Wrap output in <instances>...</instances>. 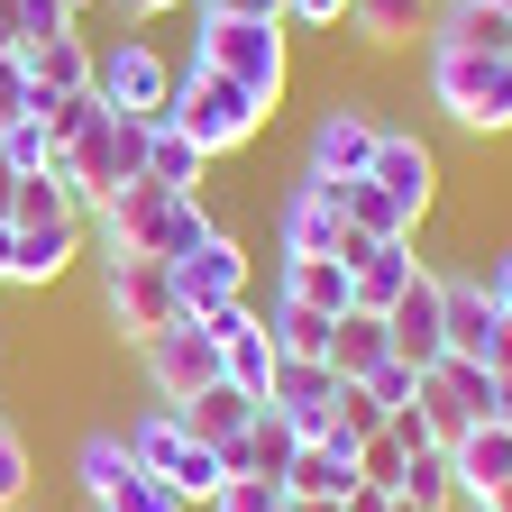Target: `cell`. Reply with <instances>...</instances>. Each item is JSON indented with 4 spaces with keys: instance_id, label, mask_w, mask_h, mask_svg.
Listing matches in <instances>:
<instances>
[{
    "instance_id": "7c38bea8",
    "label": "cell",
    "mask_w": 512,
    "mask_h": 512,
    "mask_svg": "<svg viewBox=\"0 0 512 512\" xmlns=\"http://www.w3.org/2000/svg\"><path fill=\"white\" fill-rule=\"evenodd\" d=\"M348 247V220H339V192L320 174H293L284 202H275V256H339Z\"/></svg>"
},
{
    "instance_id": "7bdbcfd3",
    "label": "cell",
    "mask_w": 512,
    "mask_h": 512,
    "mask_svg": "<svg viewBox=\"0 0 512 512\" xmlns=\"http://www.w3.org/2000/svg\"><path fill=\"white\" fill-rule=\"evenodd\" d=\"M19 110H28V64L0 55V119H19Z\"/></svg>"
},
{
    "instance_id": "c3c4849f",
    "label": "cell",
    "mask_w": 512,
    "mask_h": 512,
    "mask_svg": "<svg viewBox=\"0 0 512 512\" xmlns=\"http://www.w3.org/2000/svg\"><path fill=\"white\" fill-rule=\"evenodd\" d=\"M476 512H512V476H503V485H494V494H485Z\"/></svg>"
},
{
    "instance_id": "ee69618b",
    "label": "cell",
    "mask_w": 512,
    "mask_h": 512,
    "mask_svg": "<svg viewBox=\"0 0 512 512\" xmlns=\"http://www.w3.org/2000/svg\"><path fill=\"white\" fill-rule=\"evenodd\" d=\"M485 302L512 320V247H503V256H485Z\"/></svg>"
},
{
    "instance_id": "4dcf8cb0",
    "label": "cell",
    "mask_w": 512,
    "mask_h": 512,
    "mask_svg": "<svg viewBox=\"0 0 512 512\" xmlns=\"http://www.w3.org/2000/svg\"><path fill=\"white\" fill-rule=\"evenodd\" d=\"M330 330L339 320L330 311H311V302H266V339H275V357H330Z\"/></svg>"
},
{
    "instance_id": "ac0fdd59",
    "label": "cell",
    "mask_w": 512,
    "mask_h": 512,
    "mask_svg": "<svg viewBox=\"0 0 512 512\" xmlns=\"http://www.w3.org/2000/svg\"><path fill=\"white\" fill-rule=\"evenodd\" d=\"M448 467H458V503H485V494L512 476V421H503V412L467 421L458 439H448Z\"/></svg>"
},
{
    "instance_id": "5bb4252c",
    "label": "cell",
    "mask_w": 512,
    "mask_h": 512,
    "mask_svg": "<svg viewBox=\"0 0 512 512\" xmlns=\"http://www.w3.org/2000/svg\"><path fill=\"white\" fill-rule=\"evenodd\" d=\"M375 110L366 101H330L311 119V138H302V174H320V183H348V174H366V156H375Z\"/></svg>"
},
{
    "instance_id": "ab89813d",
    "label": "cell",
    "mask_w": 512,
    "mask_h": 512,
    "mask_svg": "<svg viewBox=\"0 0 512 512\" xmlns=\"http://www.w3.org/2000/svg\"><path fill=\"white\" fill-rule=\"evenodd\" d=\"M275 503H284L275 476H220V494H211V512H275Z\"/></svg>"
},
{
    "instance_id": "ba28073f",
    "label": "cell",
    "mask_w": 512,
    "mask_h": 512,
    "mask_svg": "<svg viewBox=\"0 0 512 512\" xmlns=\"http://www.w3.org/2000/svg\"><path fill=\"white\" fill-rule=\"evenodd\" d=\"M83 256H92V229H83V220H64V229H19V220H0V293H55Z\"/></svg>"
},
{
    "instance_id": "816d5d0a",
    "label": "cell",
    "mask_w": 512,
    "mask_h": 512,
    "mask_svg": "<svg viewBox=\"0 0 512 512\" xmlns=\"http://www.w3.org/2000/svg\"><path fill=\"white\" fill-rule=\"evenodd\" d=\"M384 512H421V503H403V494H394V503H384Z\"/></svg>"
},
{
    "instance_id": "6f0895ef",
    "label": "cell",
    "mask_w": 512,
    "mask_h": 512,
    "mask_svg": "<svg viewBox=\"0 0 512 512\" xmlns=\"http://www.w3.org/2000/svg\"><path fill=\"white\" fill-rule=\"evenodd\" d=\"M458 512H476V503H458Z\"/></svg>"
},
{
    "instance_id": "f6af8a7d",
    "label": "cell",
    "mask_w": 512,
    "mask_h": 512,
    "mask_svg": "<svg viewBox=\"0 0 512 512\" xmlns=\"http://www.w3.org/2000/svg\"><path fill=\"white\" fill-rule=\"evenodd\" d=\"M192 10H211V19H275L284 0H192Z\"/></svg>"
},
{
    "instance_id": "4fadbf2b",
    "label": "cell",
    "mask_w": 512,
    "mask_h": 512,
    "mask_svg": "<svg viewBox=\"0 0 512 512\" xmlns=\"http://www.w3.org/2000/svg\"><path fill=\"white\" fill-rule=\"evenodd\" d=\"M174 302H183V320H211L220 302H247V247L220 229L192 256H174Z\"/></svg>"
},
{
    "instance_id": "b9f144b4",
    "label": "cell",
    "mask_w": 512,
    "mask_h": 512,
    "mask_svg": "<svg viewBox=\"0 0 512 512\" xmlns=\"http://www.w3.org/2000/svg\"><path fill=\"white\" fill-rule=\"evenodd\" d=\"M357 476H366V485H384V494H394V485H403V448H394V439H384V430H375V439L357 448Z\"/></svg>"
},
{
    "instance_id": "74e56055",
    "label": "cell",
    "mask_w": 512,
    "mask_h": 512,
    "mask_svg": "<svg viewBox=\"0 0 512 512\" xmlns=\"http://www.w3.org/2000/svg\"><path fill=\"white\" fill-rule=\"evenodd\" d=\"M10 28H19V46H37V37H74L83 10H64V0H10Z\"/></svg>"
},
{
    "instance_id": "836d02e7",
    "label": "cell",
    "mask_w": 512,
    "mask_h": 512,
    "mask_svg": "<svg viewBox=\"0 0 512 512\" xmlns=\"http://www.w3.org/2000/svg\"><path fill=\"white\" fill-rule=\"evenodd\" d=\"M19 503H37V458H28V430L0 412V512H19Z\"/></svg>"
},
{
    "instance_id": "9c48e42d",
    "label": "cell",
    "mask_w": 512,
    "mask_h": 512,
    "mask_svg": "<svg viewBox=\"0 0 512 512\" xmlns=\"http://www.w3.org/2000/svg\"><path fill=\"white\" fill-rule=\"evenodd\" d=\"M138 366L156 403H192L220 375V339H211V320H165L156 339H138Z\"/></svg>"
},
{
    "instance_id": "f5cc1de1",
    "label": "cell",
    "mask_w": 512,
    "mask_h": 512,
    "mask_svg": "<svg viewBox=\"0 0 512 512\" xmlns=\"http://www.w3.org/2000/svg\"><path fill=\"white\" fill-rule=\"evenodd\" d=\"M64 10H92V0H64Z\"/></svg>"
},
{
    "instance_id": "e0dca14e",
    "label": "cell",
    "mask_w": 512,
    "mask_h": 512,
    "mask_svg": "<svg viewBox=\"0 0 512 512\" xmlns=\"http://www.w3.org/2000/svg\"><path fill=\"white\" fill-rule=\"evenodd\" d=\"M494 330H503V311L485 302V275H439V339L448 357H494Z\"/></svg>"
},
{
    "instance_id": "52a82bcc",
    "label": "cell",
    "mask_w": 512,
    "mask_h": 512,
    "mask_svg": "<svg viewBox=\"0 0 512 512\" xmlns=\"http://www.w3.org/2000/svg\"><path fill=\"white\" fill-rule=\"evenodd\" d=\"M92 101L101 110H128V119H165V101H174V64L156 55V37H110V46H92Z\"/></svg>"
},
{
    "instance_id": "f35d334b",
    "label": "cell",
    "mask_w": 512,
    "mask_h": 512,
    "mask_svg": "<svg viewBox=\"0 0 512 512\" xmlns=\"http://www.w3.org/2000/svg\"><path fill=\"white\" fill-rule=\"evenodd\" d=\"M284 37H339L348 28V0H284Z\"/></svg>"
},
{
    "instance_id": "db71d44e",
    "label": "cell",
    "mask_w": 512,
    "mask_h": 512,
    "mask_svg": "<svg viewBox=\"0 0 512 512\" xmlns=\"http://www.w3.org/2000/svg\"><path fill=\"white\" fill-rule=\"evenodd\" d=\"M494 10H503V19H512V0H494Z\"/></svg>"
},
{
    "instance_id": "5b68a950",
    "label": "cell",
    "mask_w": 512,
    "mask_h": 512,
    "mask_svg": "<svg viewBox=\"0 0 512 512\" xmlns=\"http://www.w3.org/2000/svg\"><path fill=\"white\" fill-rule=\"evenodd\" d=\"M92 266H101V320H110L128 348L156 339L165 320H183V302H174V266H165V256H119V247H110V256H92Z\"/></svg>"
},
{
    "instance_id": "277c9868",
    "label": "cell",
    "mask_w": 512,
    "mask_h": 512,
    "mask_svg": "<svg viewBox=\"0 0 512 512\" xmlns=\"http://www.w3.org/2000/svg\"><path fill=\"white\" fill-rule=\"evenodd\" d=\"M119 430H128V458H138L147 476H165L183 503H211V494H220V476H229V467H220V448H202V439H192V430L174 421V403L128 412Z\"/></svg>"
},
{
    "instance_id": "d590c367",
    "label": "cell",
    "mask_w": 512,
    "mask_h": 512,
    "mask_svg": "<svg viewBox=\"0 0 512 512\" xmlns=\"http://www.w3.org/2000/svg\"><path fill=\"white\" fill-rule=\"evenodd\" d=\"M384 430V403L366 394V384H339V403H330V430H320V439H348V448H366Z\"/></svg>"
},
{
    "instance_id": "3957f363",
    "label": "cell",
    "mask_w": 512,
    "mask_h": 512,
    "mask_svg": "<svg viewBox=\"0 0 512 512\" xmlns=\"http://www.w3.org/2000/svg\"><path fill=\"white\" fill-rule=\"evenodd\" d=\"M430 110L467 138H512V55H421Z\"/></svg>"
},
{
    "instance_id": "44dd1931",
    "label": "cell",
    "mask_w": 512,
    "mask_h": 512,
    "mask_svg": "<svg viewBox=\"0 0 512 512\" xmlns=\"http://www.w3.org/2000/svg\"><path fill=\"white\" fill-rule=\"evenodd\" d=\"M293 448H302V430L275 412V403H256V421H247V439H229L220 448V467L229 476H275L284 485V467H293Z\"/></svg>"
},
{
    "instance_id": "e575fe53",
    "label": "cell",
    "mask_w": 512,
    "mask_h": 512,
    "mask_svg": "<svg viewBox=\"0 0 512 512\" xmlns=\"http://www.w3.org/2000/svg\"><path fill=\"white\" fill-rule=\"evenodd\" d=\"M92 512H192V503H183V494H174L165 476H147V467H128V476H119V485H110V494H101Z\"/></svg>"
},
{
    "instance_id": "ffe728a7",
    "label": "cell",
    "mask_w": 512,
    "mask_h": 512,
    "mask_svg": "<svg viewBox=\"0 0 512 512\" xmlns=\"http://www.w3.org/2000/svg\"><path fill=\"white\" fill-rule=\"evenodd\" d=\"M357 485H366V476H357V448H348V439H302L293 467H284V494H293V503H320V494L348 503Z\"/></svg>"
},
{
    "instance_id": "60d3db41",
    "label": "cell",
    "mask_w": 512,
    "mask_h": 512,
    "mask_svg": "<svg viewBox=\"0 0 512 512\" xmlns=\"http://www.w3.org/2000/svg\"><path fill=\"white\" fill-rule=\"evenodd\" d=\"M366 394H375V403H384V412H403V403H412V394H421V366H403V357H384V366H375V375H366Z\"/></svg>"
},
{
    "instance_id": "6da1fadb",
    "label": "cell",
    "mask_w": 512,
    "mask_h": 512,
    "mask_svg": "<svg viewBox=\"0 0 512 512\" xmlns=\"http://www.w3.org/2000/svg\"><path fill=\"white\" fill-rule=\"evenodd\" d=\"M183 64L229 74L238 92H256L266 110L293 92V37H284V19H211V10H192V55Z\"/></svg>"
},
{
    "instance_id": "8d00e7d4",
    "label": "cell",
    "mask_w": 512,
    "mask_h": 512,
    "mask_svg": "<svg viewBox=\"0 0 512 512\" xmlns=\"http://www.w3.org/2000/svg\"><path fill=\"white\" fill-rule=\"evenodd\" d=\"M28 110L46 119V138H55V147H74L83 128L101 119V101H92V92H55V101H28Z\"/></svg>"
},
{
    "instance_id": "7402d4cb",
    "label": "cell",
    "mask_w": 512,
    "mask_h": 512,
    "mask_svg": "<svg viewBox=\"0 0 512 512\" xmlns=\"http://www.w3.org/2000/svg\"><path fill=\"white\" fill-rule=\"evenodd\" d=\"M19 64H28V101L92 92V37H83V28H74V37H37V46H19Z\"/></svg>"
},
{
    "instance_id": "8fae6325",
    "label": "cell",
    "mask_w": 512,
    "mask_h": 512,
    "mask_svg": "<svg viewBox=\"0 0 512 512\" xmlns=\"http://www.w3.org/2000/svg\"><path fill=\"white\" fill-rule=\"evenodd\" d=\"M421 421H430V439L448 448L467 421H485L494 412V366H476V357H439V366H421Z\"/></svg>"
},
{
    "instance_id": "7a4b0ae2",
    "label": "cell",
    "mask_w": 512,
    "mask_h": 512,
    "mask_svg": "<svg viewBox=\"0 0 512 512\" xmlns=\"http://www.w3.org/2000/svg\"><path fill=\"white\" fill-rule=\"evenodd\" d=\"M165 119L183 128V138L192 147H202L211 165L220 156H247L256 138H266V101H256V92H238L229 74H202V64H174V101H165Z\"/></svg>"
},
{
    "instance_id": "7dc6e473",
    "label": "cell",
    "mask_w": 512,
    "mask_h": 512,
    "mask_svg": "<svg viewBox=\"0 0 512 512\" xmlns=\"http://www.w3.org/2000/svg\"><path fill=\"white\" fill-rule=\"evenodd\" d=\"M165 10H192V0H128V19H165Z\"/></svg>"
},
{
    "instance_id": "d6a6232c",
    "label": "cell",
    "mask_w": 512,
    "mask_h": 512,
    "mask_svg": "<svg viewBox=\"0 0 512 512\" xmlns=\"http://www.w3.org/2000/svg\"><path fill=\"white\" fill-rule=\"evenodd\" d=\"M394 494H403V503H421V512H458V467H448V448H412Z\"/></svg>"
},
{
    "instance_id": "603a6c76",
    "label": "cell",
    "mask_w": 512,
    "mask_h": 512,
    "mask_svg": "<svg viewBox=\"0 0 512 512\" xmlns=\"http://www.w3.org/2000/svg\"><path fill=\"white\" fill-rule=\"evenodd\" d=\"M174 421L202 439V448H229V439H247V421H256V394H238L229 375H211L192 403H174Z\"/></svg>"
},
{
    "instance_id": "9f6ffc18",
    "label": "cell",
    "mask_w": 512,
    "mask_h": 512,
    "mask_svg": "<svg viewBox=\"0 0 512 512\" xmlns=\"http://www.w3.org/2000/svg\"><path fill=\"white\" fill-rule=\"evenodd\" d=\"M19 512H37V503H19Z\"/></svg>"
},
{
    "instance_id": "cb8c5ba5",
    "label": "cell",
    "mask_w": 512,
    "mask_h": 512,
    "mask_svg": "<svg viewBox=\"0 0 512 512\" xmlns=\"http://www.w3.org/2000/svg\"><path fill=\"white\" fill-rule=\"evenodd\" d=\"M439 0H348V37L375 46V55H394V46H421Z\"/></svg>"
},
{
    "instance_id": "9a60e30c",
    "label": "cell",
    "mask_w": 512,
    "mask_h": 512,
    "mask_svg": "<svg viewBox=\"0 0 512 512\" xmlns=\"http://www.w3.org/2000/svg\"><path fill=\"white\" fill-rule=\"evenodd\" d=\"M384 339H394L403 366H439L448 357V339H439V266H412V284L384 311Z\"/></svg>"
},
{
    "instance_id": "d6986e66",
    "label": "cell",
    "mask_w": 512,
    "mask_h": 512,
    "mask_svg": "<svg viewBox=\"0 0 512 512\" xmlns=\"http://www.w3.org/2000/svg\"><path fill=\"white\" fill-rule=\"evenodd\" d=\"M266 403H275L302 439H320V430H330V403H339L330 357H284V366H275V384H266Z\"/></svg>"
},
{
    "instance_id": "11a10c76",
    "label": "cell",
    "mask_w": 512,
    "mask_h": 512,
    "mask_svg": "<svg viewBox=\"0 0 512 512\" xmlns=\"http://www.w3.org/2000/svg\"><path fill=\"white\" fill-rule=\"evenodd\" d=\"M275 512H293V494H284V503H275Z\"/></svg>"
},
{
    "instance_id": "f1b7e54d",
    "label": "cell",
    "mask_w": 512,
    "mask_h": 512,
    "mask_svg": "<svg viewBox=\"0 0 512 512\" xmlns=\"http://www.w3.org/2000/svg\"><path fill=\"white\" fill-rule=\"evenodd\" d=\"M384 357H394L384 320H375V311H339V330H330V375H339V384H366Z\"/></svg>"
},
{
    "instance_id": "f907efd6",
    "label": "cell",
    "mask_w": 512,
    "mask_h": 512,
    "mask_svg": "<svg viewBox=\"0 0 512 512\" xmlns=\"http://www.w3.org/2000/svg\"><path fill=\"white\" fill-rule=\"evenodd\" d=\"M293 512H348V503H330V494H320V503H293Z\"/></svg>"
},
{
    "instance_id": "1f68e13d",
    "label": "cell",
    "mask_w": 512,
    "mask_h": 512,
    "mask_svg": "<svg viewBox=\"0 0 512 512\" xmlns=\"http://www.w3.org/2000/svg\"><path fill=\"white\" fill-rule=\"evenodd\" d=\"M55 165H64V147L46 138V119H37V110L0 119V174H55Z\"/></svg>"
},
{
    "instance_id": "8992f818",
    "label": "cell",
    "mask_w": 512,
    "mask_h": 512,
    "mask_svg": "<svg viewBox=\"0 0 512 512\" xmlns=\"http://www.w3.org/2000/svg\"><path fill=\"white\" fill-rule=\"evenodd\" d=\"M147 128H156V119L101 110L83 138L64 147V183L83 192V220H92V202H101V192H119V183H138V174H147Z\"/></svg>"
},
{
    "instance_id": "f546056e",
    "label": "cell",
    "mask_w": 512,
    "mask_h": 512,
    "mask_svg": "<svg viewBox=\"0 0 512 512\" xmlns=\"http://www.w3.org/2000/svg\"><path fill=\"white\" fill-rule=\"evenodd\" d=\"M147 183H165V192H202V183H211V156L192 147L174 119H156V128H147Z\"/></svg>"
},
{
    "instance_id": "2e32d148",
    "label": "cell",
    "mask_w": 512,
    "mask_h": 512,
    "mask_svg": "<svg viewBox=\"0 0 512 512\" xmlns=\"http://www.w3.org/2000/svg\"><path fill=\"white\" fill-rule=\"evenodd\" d=\"M421 55H512V19L494 0H439L421 28Z\"/></svg>"
},
{
    "instance_id": "681fc988",
    "label": "cell",
    "mask_w": 512,
    "mask_h": 512,
    "mask_svg": "<svg viewBox=\"0 0 512 512\" xmlns=\"http://www.w3.org/2000/svg\"><path fill=\"white\" fill-rule=\"evenodd\" d=\"M0 55H19V28H10V0H0Z\"/></svg>"
},
{
    "instance_id": "30bf717a",
    "label": "cell",
    "mask_w": 512,
    "mask_h": 512,
    "mask_svg": "<svg viewBox=\"0 0 512 512\" xmlns=\"http://www.w3.org/2000/svg\"><path fill=\"white\" fill-rule=\"evenodd\" d=\"M366 174L403 202V220L421 229L430 211H439V147L421 138V128H375V156H366Z\"/></svg>"
},
{
    "instance_id": "bcb514c9",
    "label": "cell",
    "mask_w": 512,
    "mask_h": 512,
    "mask_svg": "<svg viewBox=\"0 0 512 512\" xmlns=\"http://www.w3.org/2000/svg\"><path fill=\"white\" fill-rule=\"evenodd\" d=\"M384 503H394L384 485H357V494H348V512H384Z\"/></svg>"
},
{
    "instance_id": "d4e9b609",
    "label": "cell",
    "mask_w": 512,
    "mask_h": 512,
    "mask_svg": "<svg viewBox=\"0 0 512 512\" xmlns=\"http://www.w3.org/2000/svg\"><path fill=\"white\" fill-rule=\"evenodd\" d=\"M275 293L284 302H311V311H357L348 302V266H339V256H275Z\"/></svg>"
},
{
    "instance_id": "484cf974",
    "label": "cell",
    "mask_w": 512,
    "mask_h": 512,
    "mask_svg": "<svg viewBox=\"0 0 512 512\" xmlns=\"http://www.w3.org/2000/svg\"><path fill=\"white\" fill-rule=\"evenodd\" d=\"M128 467H138V458H128V430H119V421H92V430L74 439V494H83V503H101Z\"/></svg>"
},
{
    "instance_id": "83f0119b",
    "label": "cell",
    "mask_w": 512,
    "mask_h": 512,
    "mask_svg": "<svg viewBox=\"0 0 512 512\" xmlns=\"http://www.w3.org/2000/svg\"><path fill=\"white\" fill-rule=\"evenodd\" d=\"M339 192V220H348V238H412V220H403V202L384 192L375 174H348V183H330Z\"/></svg>"
},
{
    "instance_id": "4316f807",
    "label": "cell",
    "mask_w": 512,
    "mask_h": 512,
    "mask_svg": "<svg viewBox=\"0 0 512 512\" xmlns=\"http://www.w3.org/2000/svg\"><path fill=\"white\" fill-rule=\"evenodd\" d=\"M10 220L19 229H64V220H83V192L64 183V165L55 174H10Z\"/></svg>"
}]
</instances>
